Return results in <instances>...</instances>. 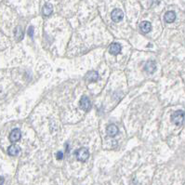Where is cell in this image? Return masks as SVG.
<instances>
[{
  "mask_svg": "<svg viewBox=\"0 0 185 185\" xmlns=\"http://www.w3.org/2000/svg\"><path fill=\"white\" fill-rule=\"evenodd\" d=\"M171 121L176 126H181L185 121V114L182 111H176L171 115Z\"/></svg>",
  "mask_w": 185,
  "mask_h": 185,
  "instance_id": "1",
  "label": "cell"
},
{
  "mask_svg": "<svg viewBox=\"0 0 185 185\" xmlns=\"http://www.w3.org/2000/svg\"><path fill=\"white\" fill-rule=\"evenodd\" d=\"M76 159L80 162H86L89 157V152L87 148H80L75 153Z\"/></svg>",
  "mask_w": 185,
  "mask_h": 185,
  "instance_id": "2",
  "label": "cell"
},
{
  "mask_svg": "<svg viewBox=\"0 0 185 185\" xmlns=\"http://www.w3.org/2000/svg\"><path fill=\"white\" fill-rule=\"evenodd\" d=\"M79 106H80V108H81L82 110H84V111H86V112L89 111V109H90V107H91V103H90L89 99H88L87 96L82 97L81 100H80V101H79Z\"/></svg>",
  "mask_w": 185,
  "mask_h": 185,
  "instance_id": "3",
  "label": "cell"
},
{
  "mask_svg": "<svg viewBox=\"0 0 185 185\" xmlns=\"http://www.w3.org/2000/svg\"><path fill=\"white\" fill-rule=\"evenodd\" d=\"M111 17H112V20L114 22V23H119L123 18H124V13L121 10H118V9H115L112 11L111 13Z\"/></svg>",
  "mask_w": 185,
  "mask_h": 185,
  "instance_id": "4",
  "label": "cell"
},
{
  "mask_svg": "<svg viewBox=\"0 0 185 185\" xmlns=\"http://www.w3.org/2000/svg\"><path fill=\"white\" fill-rule=\"evenodd\" d=\"M100 79V75L97 72L95 71H90L86 75V80L89 83L97 82Z\"/></svg>",
  "mask_w": 185,
  "mask_h": 185,
  "instance_id": "5",
  "label": "cell"
},
{
  "mask_svg": "<svg viewBox=\"0 0 185 185\" xmlns=\"http://www.w3.org/2000/svg\"><path fill=\"white\" fill-rule=\"evenodd\" d=\"M21 137H22L21 130L19 128H15L10 134V140L11 142H17L18 140H20Z\"/></svg>",
  "mask_w": 185,
  "mask_h": 185,
  "instance_id": "6",
  "label": "cell"
},
{
  "mask_svg": "<svg viewBox=\"0 0 185 185\" xmlns=\"http://www.w3.org/2000/svg\"><path fill=\"white\" fill-rule=\"evenodd\" d=\"M106 131H107V134H108L110 137H114V136H116V135L118 134V128H117V127H116L115 125H114V124L109 125V126L107 127Z\"/></svg>",
  "mask_w": 185,
  "mask_h": 185,
  "instance_id": "7",
  "label": "cell"
},
{
  "mask_svg": "<svg viewBox=\"0 0 185 185\" xmlns=\"http://www.w3.org/2000/svg\"><path fill=\"white\" fill-rule=\"evenodd\" d=\"M109 51L111 54L113 55H117L121 52V46L120 44L118 43H113L111 46H110V49H109Z\"/></svg>",
  "mask_w": 185,
  "mask_h": 185,
  "instance_id": "8",
  "label": "cell"
},
{
  "mask_svg": "<svg viewBox=\"0 0 185 185\" xmlns=\"http://www.w3.org/2000/svg\"><path fill=\"white\" fill-rule=\"evenodd\" d=\"M140 31L142 33L148 34L152 30V25H151V24L149 22H142L140 24Z\"/></svg>",
  "mask_w": 185,
  "mask_h": 185,
  "instance_id": "9",
  "label": "cell"
},
{
  "mask_svg": "<svg viewBox=\"0 0 185 185\" xmlns=\"http://www.w3.org/2000/svg\"><path fill=\"white\" fill-rule=\"evenodd\" d=\"M144 70L148 73V74H153L155 70H156V64L154 62H148L145 64Z\"/></svg>",
  "mask_w": 185,
  "mask_h": 185,
  "instance_id": "10",
  "label": "cell"
},
{
  "mask_svg": "<svg viewBox=\"0 0 185 185\" xmlns=\"http://www.w3.org/2000/svg\"><path fill=\"white\" fill-rule=\"evenodd\" d=\"M20 151H21V148H20L18 145L12 144L11 146L9 147V149H8V153H9L10 155H11V156H15V155H17V154L20 153Z\"/></svg>",
  "mask_w": 185,
  "mask_h": 185,
  "instance_id": "11",
  "label": "cell"
},
{
  "mask_svg": "<svg viewBox=\"0 0 185 185\" xmlns=\"http://www.w3.org/2000/svg\"><path fill=\"white\" fill-rule=\"evenodd\" d=\"M176 20V14L174 11H167L165 14V22L167 24H172Z\"/></svg>",
  "mask_w": 185,
  "mask_h": 185,
  "instance_id": "12",
  "label": "cell"
},
{
  "mask_svg": "<svg viewBox=\"0 0 185 185\" xmlns=\"http://www.w3.org/2000/svg\"><path fill=\"white\" fill-rule=\"evenodd\" d=\"M52 11H53V7H52L51 4L48 3V4H46V5L44 6V8H43V13H44L45 16H49V15H51Z\"/></svg>",
  "mask_w": 185,
  "mask_h": 185,
  "instance_id": "13",
  "label": "cell"
},
{
  "mask_svg": "<svg viewBox=\"0 0 185 185\" xmlns=\"http://www.w3.org/2000/svg\"><path fill=\"white\" fill-rule=\"evenodd\" d=\"M15 37L17 40H22L24 38V32L21 28V26H18L16 29H15Z\"/></svg>",
  "mask_w": 185,
  "mask_h": 185,
  "instance_id": "14",
  "label": "cell"
},
{
  "mask_svg": "<svg viewBox=\"0 0 185 185\" xmlns=\"http://www.w3.org/2000/svg\"><path fill=\"white\" fill-rule=\"evenodd\" d=\"M28 35H29L30 37H33V36H34V27L33 26L29 27V29H28Z\"/></svg>",
  "mask_w": 185,
  "mask_h": 185,
  "instance_id": "15",
  "label": "cell"
},
{
  "mask_svg": "<svg viewBox=\"0 0 185 185\" xmlns=\"http://www.w3.org/2000/svg\"><path fill=\"white\" fill-rule=\"evenodd\" d=\"M56 157H57V159L58 160H62V158H63V153L62 152H58L57 153V154H56Z\"/></svg>",
  "mask_w": 185,
  "mask_h": 185,
  "instance_id": "16",
  "label": "cell"
},
{
  "mask_svg": "<svg viewBox=\"0 0 185 185\" xmlns=\"http://www.w3.org/2000/svg\"><path fill=\"white\" fill-rule=\"evenodd\" d=\"M3 182H4V179L2 177H0V185H3Z\"/></svg>",
  "mask_w": 185,
  "mask_h": 185,
  "instance_id": "17",
  "label": "cell"
}]
</instances>
